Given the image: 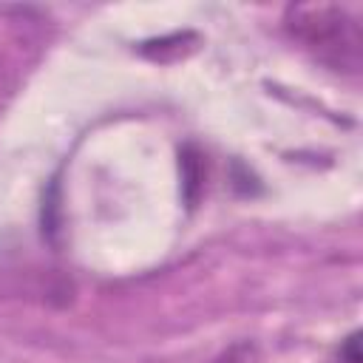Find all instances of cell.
<instances>
[{
	"label": "cell",
	"mask_w": 363,
	"mask_h": 363,
	"mask_svg": "<svg viewBox=\"0 0 363 363\" xmlns=\"http://www.w3.org/2000/svg\"><path fill=\"white\" fill-rule=\"evenodd\" d=\"M286 31L332 71L357 74L363 65L360 20L335 3H295L284 14Z\"/></svg>",
	"instance_id": "cell-1"
},
{
	"label": "cell",
	"mask_w": 363,
	"mask_h": 363,
	"mask_svg": "<svg viewBox=\"0 0 363 363\" xmlns=\"http://www.w3.org/2000/svg\"><path fill=\"white\" fill-rule=\"evenodd\" d=\"M179 164H182V190H184V201L187 207H196L199 201V193L204 187V162H201V153L193 147V145H184L182 153H179Z\"/></svg>",
	"instance_id": "cell-2"
},
{
	"label": "cell",
	"mask_w": 363,
	"mask_h": 363,
	"mask_svg": "<svg viewBox=\"0 0 363 363\" xmlns=\"http://www.w3.org/2000/svg\"><path fill=\"white\" fill-rule=\"evenodd\" d=\"M216 363H258V349L252 343H235Z\"/></svg>",
	"instance_id": "cell-3"
},
{
	"label": "cell",
	"mask_w": 363,
	"mask_h": 363,
	"mask_svg": "<svg viewBox=\"0 0 363 363\" xmlns=\"http://www.w3.org/2000/svg\"><path fill=\"white\" fill-rule=\"evenodd\" d=\"M360 335L352 332L343 343H340V363H360Z\"/></svg>",
	"instance_id": "cell-4"
}]
</instances>
